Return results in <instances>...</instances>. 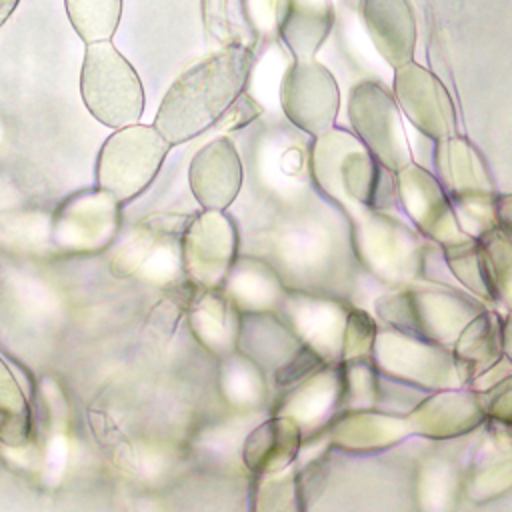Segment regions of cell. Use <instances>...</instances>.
<instances>
[{"label":"cell","instance_id":"cell-1","mask_svg":"<svg viewBox=\"0 0 512 512\" xmlns=\"http://www.w3.org/2000/svg\"><path fill=\"white\" fill-rule=\"evenodd\" d=\"M252 60L246 44H230L192 64L164 94L154 128L172 146L218 124L242 96Z\"/></svg>","mask_w":512,"mask_h":512},{"label":"cell","instance_id":"cell-2","mask_svg":"<svg viewBox=\"0 0 512 512\" xmlns=\"http://www.w3.org/2000/svg\"><path fill=\"white\" fill-rule=\"evenodd\" d=\"M310 176L346 218L362 210H390L396 202L394 172L384 168L356 134L332 128L314 138Z\"/></svg>","mask_w":512,"mask_h":512},{"label":"cell","instance_id":"cell-3","mask_svg":"<svg viewBox=\"0 0 512 512\" xmlns=\"http://www.w3.org/2000/svg\"><path fill=\"white\" fill-rule=\"evenodd\" d=\"M350 248L362 268L388 288L432 280L430 268L442 246L388 210H362L348 218Z\"/></svg>","mask_w":512,"mask_h":512},{"label":"cell","instance_id":"cell-4","mask_svg":"<svg viewBox=\"0 0 512 512\" xmlns=\"http://www.w3.org/2000/svg\"><path fill=\"white\" fill-rule=\"evenodd\" d=\"M374 310L384 326L452 348L460 332L486 306L452 286L408 284L388 288L374 302Z\"/></svg>","mask_w":512,"mask_h":512},{"label":"cell","instance_id":"cell-5","mask_svg":"<svg viewBox=\"0 0 512 512\" xmlns=\"http://www.w3.org/2000/svg\"><path fill=\"white\" fill-rule=\"evenodd\" d=\"M436 178L446 190L462 230L480 238L498 226V194L480 152L462 136L436 144Z\"/></svg>","mask_w":512,"mask_h":512},{"label":"cell","instance_id":"cell-6","mask_svg":"<svg viewBox=\"0 0 512 512\" xmlns=\"http://www.w3.org/2000/svg\"><path fill=\"white\" fill-rule=\"evenodd\" d=\"M80 92L88 112L104 126L120 130L142 116V82L110 40L86 44Z\"/></svg>","mask_w":512,"mask_h":512},{"label":"cell","instance_id":"cell-7","mask_svg":"<svg viewBox=\"0 0 512 512\" xmlns=\"http://www.w3.org/2000/svg\"><path fill=\"white\" fill-rule=\"evenodd\" d=\"M168 148V140L154 126L132 124L116 130L98 154V188L116 202L134 198L156 178Z\"/></svg>","mask_w":512,"mask_h":512},{"label":"cell","instance_id":"cell-8","mask_svg":"<svg viewBox=\"0 0 512 512\" xmlns=\"http://www.w3.org/2000/svg\"><path fill=\"white\" fill-rule=\"evenodd\" d=\"M372 360L384 378L422 390L462 386L452 348L390 326L378 328Z\"/></svg>","mask_w":512,"mask_h":512},{"label":"cell","instance_id":"cell-9","mask_svg":"<svg viewBox=\"0 0 512 512\" xmlns=\"http://www.w3.org/2000/svg\"><path fill=\"white\" fill-rule=\"evenodd\" d=\"M348 118L358 140L390 172L412 164L396 98L376 80H360L348 98Z\"/></svg>","mask_w":512,"mask_h":512},{"label":"cell","instance_id":"cell-10","mask_svg":"<svg viewBox=\"0 0 512 512\" xmlns=\"http://www.w3.org/2000/svg\"><path fill=\"white\" fill-rule=\"evenodd\" d=\"M280 102L296 128L318 138L334 128L340 90L332 72L314 58L294 60L282 78Z\"/></svg>","mask_w":512,"mask_h":512},{"label":"cell","instance_id":"cell-11","mask_svg":"<svg viewBox=\"0 0 512 512\" xmlns=\"http://www.w3.org/2000/svg\"><path fill=\"white\" fill-rule=\"evenodd\" d=\"M394 184L398 206L426 240L448 246L472 238L462 230L446 190L426 168L412 162L394 174Z\"/></svg>","mask_w":512,"mask_h":512},{"label":"cell","instance_id":"cell-12","mask_svg":"<svg viewBox=\"0 0 512 512\" xmlns=\"http://www.w3.org/2000/svg\"><path fill=\"white\" fill-rule=\"evenodd\" d=\"M394 98L408 120L430 140H446L456 132V108L436 74L414 60L394 70Z\"/></svg>","mask_w":512,"mask_h":512},{"label":"cell","instance_id":"cell-13","mask_svg":"<svg viewBox=\"0 0 512 512\" xmlns=\"http://www.w3.org/2000/svg\"><path fill=\"white\" fill-rule=\"evenodd\" d=\"M482 396L470 386L434 390L406 412L410 434L430 440H450L470 434L486 422Z\"/></svg>","mask_w":512,"mask_h":512},{"label":"cell","instance_id":"cell-14","mask_svg":"<svg viewBox=\"0 0 512 512\" xmlns=\"http://www.w3.org/2000/svg\"><path fill=\"white\" fill-rule=\"evenodd\" d=\"M462 490L472 502L484 504L512 490V426L486 418L480 440L462 470Z\"/></svg>","mask_w":512,"mask_h":512},{"label":"cell","instance_id":"cell-15","mask_svg":"<svg viewBox=\"0 0 512 512\" xmlns=\"http://www.w3.org/2000/svg\"><path fill=\"white\" fill-rule=\"evenodd\" d=\"M236 248L232 222L220 210H206L190 224L184 238V264L190 276L214 286L228 272Z\"/></svg>","mask_w":512,"mask_h":512},{"label":"cell","instance_id":"cell-16","mask_svg":"<svg viewBox=\"0 0 512 512\" xmlns=\"http://www.w3.org/2000/svg\"><path fill=\"white\" fill-rule=\"evenodd\" d=\"M194 198L206 210H224L236 198L242 184V164L234 144L220 136L202 146L188 170Z\"/></svg>","mask_w":512,"mask_h":512},{"label":"cell","instance_id":"cell-17","mask_svg":"<svg viewBox=\"0 0 512 512\" xmlns=\"http://www.w3.org/2000/svg\"><path fill=\"white\" fill-rule=\"evenodd\" d=\"M360 16L378 54L394 70L412 62L418 32L408 0H360Z\"/></svg>","mask_w":512,"mask_h":512},{"label":"cell","instance_id":"cell-18","mask_svg":"<svg viewBox=\"0 0 512 512\" xmlns=\"http://www.w3.org/2000/svg\"><path fill=\"white\" fill-rule=\"evenodd\" d=\"M410 436L406 414L378 408L344 410L332 418L330 440L346 452H380Z\"/></svg>","mask_w":512,"mask_h":512},{"label":"cell","instance_id":"cell-19","mask_svg":"<svg viewBox=\"0 0 512 512\" xmlns=\"http://www.w3.org/2000/svg\"><path fill=\"white\" fill-rule=\"evenodd\" d=\"M454 364L462 386H472L478 378L498 366L504 356L502 316L486 308L460 332L452 344Z\"/></svg>","mask_w":512,"mask_h":512},{"label":"cell","instance_id":"cell-20","mask_svg":"<svg viewBox=\"0 0 512 512\" xmlns=\"http://www.w3.org/2000/svg\"><path fill=\"white\" fill-rule=\"evenodd\" d=\"M116 204L118 202L100 188L70 198L56 222L58 238L74 246L100 242L98 238H106L116 226Z\"/></svg>","mask_w":512,"mask_h":512},{"label":"cell","instance_id":"cell-21","mask_svg":"<svg viewBox=\"0 0 512 512\" xmlns=\"http://www.w3.org/2000/svg\"><path fill=\"white\" fill-rule=\"evenodd\" d=\"M348 314L350 306L338 300L302 296L294 302V318L302 338H306V346L324 362L340 360Z\"/></svg>","mask_w":512,"mask_h":512},{"label":"cell","instance_id":"cell-22","mask_svg":"<svg viewBox=\"0 0 512 512\" xmlns=\"http://www.w3.org/2000/svg\"><path fill=\"white\" fill-rule=\"evenodd\" d=\"M334 24L328 0H286L278 36L294 60H312Z\"/></svg>","mask_w":512,"mask_h":512},{"label":"cell","instance_id":"cell-23","mask_svg":"<svg viewBox=\"0 0 512 512\" xmlns=\"http://www.w3.org/2000/svg\"><path fill=\"white\" fill-rule=\"evenodd\" d=\"M462 490V470L440 456L426 458L416 472L420 512H452Z\"/></svg>","mask_w":512,"mask_h":512},{"label":"cell","instance_id":"cell-24","mask_svg":"<svg viewBox=\"0 0 512 512\" xmlns=\"http://www.w3.org/2000/svg\"><path fill=\"white\" fill-rule=\"evenodd\" d=\"M442 256L450 274L470 294L486 304H496V290L492 284L486 252L478 238H466L456 244L442 246Z\"/></svg>","mask_w":512,"mask_h":512},{"label":"cell","instance_id":"cell-25","mask_svg":"<svg viewBox=\"0 0 512 512\" xmlns=\"http://www.w3.org/2000/svg\"><path fill=\"white\" fill-rule=\"evenodd\" d=\"M68 18L86 42L110 40L118 28L122 0H64Z\"/></svg>","mask_w":512,"mask_h":512},{"label":"cell","instance_id":"cell-26","mask_svg":"<svg viewBox=\"0 0 512 512\" xmlns=\"http://www.w3.org/2000/svg\"><path fill=\"white\" fill-rule=\"evenodd\" d=\"M342 366V408H378L384 376L372 358L340 362Z\"/></svg>","mask_w":512,"mask_h":512},{"label":"cell","instance_id":"cell-27","mask_svg":"<svg viewBox=\"0 0 512 512\" xmlns=\"http://www.w3.org/2000/svg\"><path fill=\"white\" fill-rule=\"evenodd\" d=\"M478 240L486 252L496 302L512 310V234L502 226H494Z\"/></svg>","mask_w":512,"mask_h":512},{"label":"cell","instance_id":"cell-28","mask_svg":"<svg viewBox=\"0 0 512 512\" xmlns=\"http://www.w3.org/2000/svg\"><path fill=\"white\" fill-rule=\"evenodd\" d=\"M376 334H378L376 320L366 310L350 308L346 328H344V342H342L340 362L372 358Z\"/></svg>","mask_w":512,"mask_h":512},{"label":"cell","instance_id":"cell-29","mask_svg":"<svg viewBox=\"0 0 512 512\" xmlns=\"http://www.w3.org/2000/svg\"><path fill=\"white\" fill-rule=\"evenodd\" d=\"M286 0H242L244 16L256 36L272 38L278 34Z\"/></svg>","mask_w":512,"mask_h":512},{"label":"cell","instance_id":"cell-30","mask_svg":"<svg viewBox=\"0 0 512 512\" xmlns=\"http://www.w3.org/2000/svg\"><path fill=\"white\" fill-rule=\"evenodd\" d=\"M482 396L486 416L502 422L506 426H512V374L496 382L486 392H478Z\"/></svg>","mask_w":512,"mask_h":512},{"label":"cell","instance_id":"cell-31","mask_svg":"<svg viewBox=\"0 0 512 512\" xmlns=\"http://www.w3.org/2000/svg\"><path fill=\"white\" fill-rule=\"evenodd\" d=\"M202 14H204L206 30L210 32L212 38H216L226 46L236 44L232 36L228 0H202Z\"/></svg>","mask_w":512,"mask_h":512},{"label":"cell","instance_id":"cell-32","mask_svg":"<svg viewBox=\"0 0 512 512\" xmlns=\"http://www.w3.org/2000/svg\"><path fill=\"white\" fill-rule=\"evenodd\" d=\"M496 214H498V226H502L506 232L512 234V194L498 196Z\"/></svg>","mask_w":512,"mask_h":512},{"label":"cell","instance_id":"cell-33","mask_svg":"<svg viewBox=\"0 0 512 512\" xmlns=\"http://www.w3.org/2000/svg\"><path fill=\"white\" fill-rule=\"evenodd\" d=\"M502 346H504V356L512 364V310H508V314L502 316Z\"/></svg>","mask_w":512,"mask_h":512},{"label":"cell","instance_id":"cell-34","mask_svg":"<svg viewBox=\"0 0 512 512\" xmlns=\"http://www.w3.org/2000/svg\"><path fill=\"white\" fill-rule=\"evenodd\" d=\"M16 4H18V0H0V26L10 18Z\"/></svg>","mask_w":512,"mask_h":512}]
</instances>
